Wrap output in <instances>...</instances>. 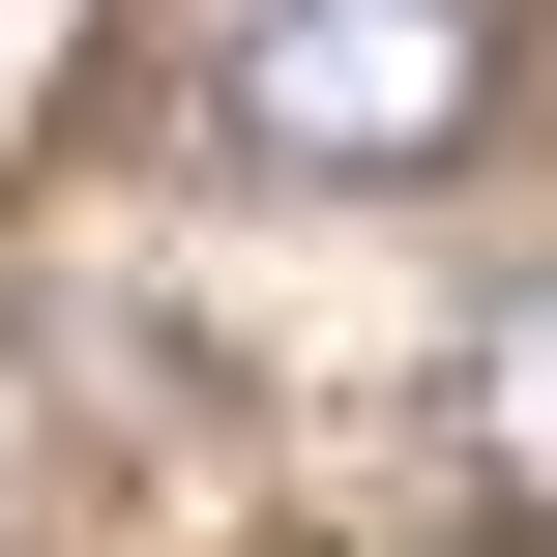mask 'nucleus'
I'll return each mask as SVG.
<instances>
[{"label": "nucleus", "instance_id": "f257e3e1", "mask_svg": "<svg viewBox=\"0 0 557 557\" xmlns=\"http://www.w3.org/2000/svg\"><path fill=\"white\" fill-rule=\"evenodd\" d=\"M499 88H529V29L499 0H206V117L264 147V176H470L499 147Z\"/></svg>", "mask_w": 557, "mask_h": 557}, {"label": "nucleus", "instance_id": "f03ea898", "mask_svg": "<svg viewBox=\"0 0 557 557\" xmlns=\"http://www.w3.org/2000/svg\"><path fill=\"white\" fill-rule=\"evenodd\" d=\"M470 499H499V529H557V264L470 323Z\"/></svg>", "mask_w": 557, "mask_h": 557}]
</instances>
